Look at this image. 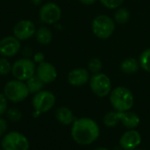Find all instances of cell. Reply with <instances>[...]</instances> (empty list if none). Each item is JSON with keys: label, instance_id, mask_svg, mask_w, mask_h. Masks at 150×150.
<instances>
[{"label": "cell", "instance_id": "25", "mask_svg": "<svg viewBox=\"0 0 150 150\" xmlns=\"http://www.w3.org/2000/svg\"><path fill=\"white\" fill-rule=\"evenodd\" d=\"M11 68L12 65L9 62L6 57H2L0 58V75L1 76H6L10 72H11Z\"/></svg>", "mask_w": 150, "mask_h": 150}, {"label": "cell", "instance_id": "31", "mask_svg": "<svg viewBox=\"0 0 150 150\" xmlns=\"http://www.w3.org/2000/svg\"><path fill=\"white\" fill-rule=\"evenodd\" d=\"M40 114H41L40 112H37V111H34V112H33V117H35V118H37V117H38L39 115H40Z\"/></svg>", "mask_w": 150, "mask_h": 150}, {"label": "cell", "instance_id": "7", "mask_svg": "<svg viewBox=\"0 0 150 150\" xmlns=\"http://www.w3.org/2000/svg\"><path fill=\"white\" fill-rule=\"evenodd\" d=\"M89 82L91 91L99 98H105L112 91L111 79L104 73L94 74Z\"/></svg>", "mask_w": 150, "mask_h": 150}, {"label": "cell", "instance_id": "29", "mask_svg": "<svg viewBox=\"0 0 150 150\" xmlns=\"http://www.w3.org/2000/svg\"><path fill=\"white\" fill-rule=\"evenodd\" d=\"M33 62L36 63H40V62H44V54L40 52L36 53L33 56Z\"/></svg>", "mask_w": 150, "mask_h": 150}, {"label": "cell", "instance_id": "28", "mask_svg": "<svg viewBox=\"0 0 150 150\" xmlns=\"http://www.w3.org/2000/svg\"><path fill=\"white\" fill-rule=\"evenodd\" d=\"M8 125L4 119L0 117V138H2L7 133Z\"/></svg>", "mask_w": 150, "mask_h": 150}, {"label": "cell", "instance_id": "15", "mask_svg": "<svg viewBox=\"0 0 150 150\" xmlns=\"http://www.w3.org/2000/svg\"><path fill=\"white\" fill-rule=\"evenodd\" d=\"M118 115L120 118V122H121L122 125L128 129L136 128L141 122V120L138 114L130 111L118 112Z\"/></svg>", "mask_w": 150, "mask_h": 150}, {"label": "cell", "instance_id": "32", "mask_svg": "<svg viewBox=\"0 0 150 150\" xmlns=\"http://www.w3.org/2000/svg\"><path fill=\"white\" fill-rule=\"evenodd\" d=\"M94 150H110L108 149H106V148H98V149H96Z\"/></svg>", "mask_w": 150, "mask_h": 150}, {"label": "cell", "instance_id": "33", "mask_svg": "<svg viewBox=\"0 0 150 150\" xmlns=\"http://www.w3.org/2000/svg\"><path fill=\"white\" fill-rule=\"evenodd\" d=\"M134 150H142V149H134Z\"/></svg>", "mask_w": 150, "mask_h": 150}, {"label": "cell", "instance_id": "10", "mask_svg": "<svg viewBox=\"0 0 150 150\" xmlns=\"http://www.w3.org/2000/svg\"><path fill=\"white\" fill-rule=\"evenodd\" d=\"M35 32V25L31 20L27 19L18 21L13 28V34L19 40H25L30 39L34 35Z\"/></svg>", "mask_w": 150, "mask_h": 150}, {"label": "cell", "instance_id": "11", "mask_svg": "<svg viewBox=\"0 0 150 150\" xmlns=\"http://www.w3.org/2000/svg\"><path fill=\"white\" fill-rule=\"evenodd\" d=\"M20 40L15 36H6L0 40V54L4 57H12L20 50Z\"/></svg>", "mask_w": 150, "mask_h": 150}, {"label": "cell", "instance_id": "4", "mask_svg": "<svg viewBox=\"0 0 150 150\" xmlns=\"http://www.w3.org/2000/svg\"><path fill=\"white\" fill-rule=\"evenodd\" d=\"M4 94L9 101L19 103L24 101L30 93L25 82L14 79L5 83L4 87Z\"/></svg>", "mask_w": 150, "mask_h": 150}, {"label": "cell", "instance_id": "34", "mask_svg": "<svg viewBox=\"0 0 150 150\" xmlns=\"http://www.w3.org/2000/svg\"><path fill=\"white\" fill-rule=\"evenodd\" d=\"M0 150H3V149H0Z\"/></svg>", "mask_w": 150, "mask_h": 150}, {"label": "cell", "instance_id": "3", "mask_svg": "<svg viewBox=\"0 0 150 150\" xmlns=\"http://www.w3.org/2000/svg\"><path fill=\"white\" fill-rule=\"evenodd\" d=\"M91 30L96 37L101 40L110 38L115 31V21L111 17L100 14L91 22Z\"/></svg>", "mask_w": 150, "mask_h": 150}, {"label": "cell", "instance_id": "22", "mask_svg": "<svg viewBox=\"0 0 150 150\" xmlns=\"http://www.w3.org/2000/svg\"><path fill=\"white\" fill-rule=\"evenodd\" d=\"M120 122L118 112H109L104 117V124L107 127H114Z\"/></svg>", "mask_w": 150, "mask_h": 150}, {"label": "cell", "instance_id": "6", "mask_svg": "<svg viewBox=\"0 0 150 150\" xmlns=\"http://www.w3.org/2000/svg\"><path fill=\"white\" fill-rule=\"evenodd\" d=\"M36 72L35 63L33 61L22 58L16 61L11 68V74L15 79L19 81H27L30 77L34 76Z\"/></svg>", "mask_w": 150, "mask_h": 150}, {"label": "cell", "instance_id": "21", "mask_svg": "<svg viewBox=\"0 0 150 150\" xmlns=\"http://www.w3.org/2000/svg\"><path fill=\"white\" fill-rule=\"evenodd\" d=\"M140 67L146 72L150 73V48L145 49L139 57Z\"/></svg>", "mask_w": 150, "mask_h": 150}, {"label": "cell", "instance_id": "26", "mask_svg": "<svg viewBox=\"0 0 150 150\" xmlns=\"http://www.w3.org/2000/svg\"><path fill=\"white\" fill-rule=\"evenodd\" d=\"M99 2L107 9H118L120 7L124 0H99Z\"/></svg>", "mask_w": 150, "mask_h": 150}, {"label": "cell", "instance_id": "19", "mask_svg": "<svg viewBox=\"0 0 150 150\" xmlns=\"http://www.w3.org/2000/svg\"><path fill=\"white\" fill-rule=\"evenodd\" d=\"M25 82H26L25 83L28 88L29 93H31V94H36L39 91H42L44 84H45L36 75L33 76Z\"/></svg>", "mask_w": 150, "mask_h": 150}, {"label": "cell", "instance_id": "16", "mask_svg": "<svg viewBox=\"0 0 150 150\" xmlns=\"http://www.w3.org/2000/svg\"><path fill=\"white\" fill-rule=\"evenodd\" d=\"M55 118L59 123L64 126L72 125L76 120L73 112L66 106H61L56 109Z\"/></svg>", "mask_w": 150, "mask_h": 150}, {"label": "cell", "instance_id": "30", "mask_svg": "<svg viewBox=\"0 0 150 150\" xmlns=\"http://www.w3.org/2000/svg\"><path fill=\"white\" fill-rule=\"evenodd\" d=\"M98 0H79L80 3L86 4V5H90V4H93L97 2Z\"/></svg>", "mask_w": 150, "mask_h": 150}, {"label": "cell", "instance_id": "18", "mask_svg": "<svg viewBox=\"0 0 150 150\" xmlns=\"http://www.w3.org/2000/svg\"><path fill=\"white\" fill-rule=\"evenodd\" d=\"M35 37L37 41L41 45H48L53 40V34L50 29L46 26L40 27L35 32Z\"/></svg>", "mask_w": 150, "mask_h": 150}, {"label": "cell", "instance_id": "27", "mask_svg": "<svg viewBox=\"0 0 150 150\" xmlns=\"http://www.w3.org/2000/svg\"><path fill=\"white\" fill-rule=\"evenodd\" d=\"M7 101H8V99L6 98L4 94L0 93V117L6 113V111L8 109L7 108V106H8Z\"/></svg>", "mask_w": 150, "mask_h": 150}, {"label": "cell", "instance_id": "20", "mask_svg": "<svg viewBox=\"0 0 150 150\" xmlns=\"http://www.w3.org/2000/svg\"><path fill=\"white\" fill-rule=\"evenodd\" d=\"M113 19L115 23L123 25L129 21L130 19V11L128 9L125 7H119L113 16Z\"/></svg>", "mask_w": 150, "mask_h": 150}, {"label": "cell", "instance_id": "23", "mask_svg": "<svg viewBox=\"0 0 150 150\" xmlns=\"http://www.w3.org/2000/svg\"><path fill=\"white\" fill-rule=\"evenodd\" d=\"M102 68H103V63L99 58L97 57L91 58L88 62V70L91 72L93 75L100 73Z\"/></svg>", "mask_w": 150, "mask_h": 150}, {"label": "cell", "instance_id": "12", "mask_svg": "<svg viewBox=\"0 0 150 150\" xmlns=\"http://www.w3.org/2000/svg\"><path fill=\"white\" fill-rule=\"evenodd\" d=\"M142 143L141 134L134 129H130L124 133L120 139V145L124 150H134Z\"/></svg>", "mask_w": 150, "mask_h": 150}, {"label": "cell", "instance_id": "2", "mask_svg": "<svg viewBox=\"0 0 150 150\" xmlns=\"http://www.w3.org/2000/svg\"><path fill=\"white\" fill-rule=\"evenodd\" d=\"M110 102L117 112H127L134 106V98L128 88L118 86L111 91Z\"/></svg>", "mask_w": 150, "mask_h": 150}, {"label": "cell", "instance_id": "8", "mask_svg": "<svg viewBox=\"0 0 150 150\" xmlns=\"http://www.w3.org/2000/svg\"><path fill=\"white\" fill-rule=\"evenodd\" d=\"M55 104L54 95L48 91H40L34 94L32 99V105L34 111L45 113L50 111Z\"/></svg>", "mask_w": 150, "mask_h": 150}, {"label": "cell", "instance_id": "17", "mask_svg": "<svg viewBox=\"0 0 150 150\" xmlns=\"http://www.w3.org/2000/svg\"><path fill=\"white\" fill-rule=\"evenodd\" d=\"M120 70L127 75H132L136 73L140 69V63L139 61L136 60L134 57H129L125 60H123L120 63Z\"/></svg>", "mask_w": 150, "mask_h": 150}, {"label": "cell", "instance_id": "14", "mask_svg": "<svg viewBox=\"0 0 150 150\" xmlns=\"http://www.w3.org/2000/svg\"><path fill=\"white\" fill-rule=\"evenodd\" d=\"M90 81L89 71L84 68H76L72 69L68 75V82L70 85L80 87Z\"/></svg>", "mask_w": 150, "mask_h": 150}, {"label": "cell", "instance_id": "13", "mask_svg": "<svg viewBox=\"0 0 150 150\" xmlns=\"http://www.w3.org/2000/svg\"><path fill=\"white\" fill-rule=\"evenodd\" d=\"M36 76L44 83H51L57 77V70L52 63L42 62L36 69Z\"/></svg>", "mask_w": 150, "mask_h": 150}, {"label": "cell", "instance_id": "5", "mask_svg": "<svg viewBox=\"0 0 150 150\" xmlns=\"http://www.w3.org/2000/svg\"><path fill=\"white\" fill-rule=\"evenodd\" d=\"M1 148L3 150H29L30 143L25 135L17 131H11L2 137Z\"/></svg>", "mask_w": 150, "mask_h": 150}, {"label": "cell", "instance_id": "24", "mask_svg": "<svg viewBox=\"0 0 150 150\" xmlns=\"http://www.w3.org/2000/svg\"><path fill=\"white\" fill-rule=\"evenodd\" d=\"M6 117L11 122H18L22 119V112L18 108H10L6 111Z\"/></svg>", "mask_w": 150, "mask_h": 150}, {"label": "cell", "instance_id": "1", "mask_svg": "<svg viewBox=\"0 0 150 150\" xmlns=\"http://www.w3.org/2000/svg\"><path fill=\"white\" fill-rule=\"evenodd\" d=\"M100 135L98 123L90 118L76 119L71 127V137L75 142L82 146L93 143Z\"/></svg>", "mask_w": 150, "mask_h": 150}, {"label": "cell", "instance_id": "9", "mask_svg": "<svg viewBox=\"0 0 150 150\" xmlns=\"http://www.w3.org/2000/svg\"><path fill=\"white\" fill-rule=\"evenodd\" d=\"M39 15L42 22L52 25L60 20L62 17V10L59 5L54 3H47L40 7Z\"/></svg>", "mask_w": 150, "mask_h": 150}]
</instances>
